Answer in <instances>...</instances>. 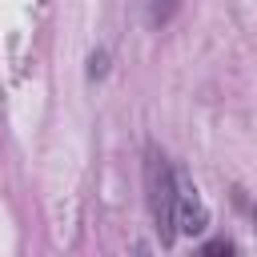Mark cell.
Wrapping results in <instances>:
<instances>
[{
    "mask_svg": "<svg viewBox=\"0 0 257 257\" xmlns=\"http://www.w3.org/2000/svg\"><path fill=\"white\" fill-rule=\"evenodd\" d=\"M145 189H149V213L161 233V245H173V237H177V169L157 149H149V161H145Z\"/></svg>",
    "mask_w": 257,
    "mask_h": 257,
    "instance_id": "1",
    "label": "cell"
},
{
    "mask_svg": "<svg viewBox=\"0 0 257 257\" xmlns=\"http://www.w3.org/2000/svg\"><path fill=\"white\" fill-rule=\"evenodd\" d=\"M209 225V209L197 197V185L177 169V233H201Z\"/></svg>",
    "mask_w": 257,
    "mask_h": 257,
    "instance_id": "2",
    "label": "cell"
},
{
    "mask_svg": "<svg viewBox=\"0 0 257 257\" xmlns=\"http://www.w3.org/2000/svg\"><path fill=\"white\" fill-rule=\"evenodd\" d=\"M141 4H145L149 24H153V28H161V24H169V20H173V12H177V4H181V0H141Z\"/></svg>",
    "mask_w": 257,
    "mask_h": 257,
    "instance_id": "3",
    "label": "cell"
},
{
    "mask_svg": "<svg viewBox=\"0 0 257 257\" xmlns=\"http://www.w3.org/2000/svg\"><path fill=\"white\" fill-rule=\"evenodd\" d=\"M88 64H92V68H88V76H104V64H108V56H104V52H96Z\"/></svg>",
    "mask_w": 257,
    "mask_h": 257,
    "instance_id": "4",
    "label": "cell"
},
{
    "mask_svg": "<svg viewBox=\"0 0 257 257\" xmlns=\"http://www.w3.org/2000/svg\"><path fill=\"white\" fill-rule=\"evenodd\" d=\"M205 253H233V241H209Z\"/></svg>",
    "mask_w": 257,
    "mask_h": 257,
    "instance_id": "5",
    "label": "cell"
}]
</instances>
